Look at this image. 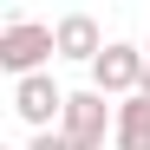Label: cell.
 Wrapping results in <instances>:
<instances>
[{"mask_svg": "<svg viewBox=\"0 0 150 150\" xmlns=\"http://www.w3.org/2000/svg\"><path fill=\"white\" fill-rule=\"evenodd\" d=\"M46 59H59V33L46 20H7L0 26V72L33 79V72H46Z\"/></svg>", "mask_w": 150, "mask_h": 150, "instance_id": "cell-1", "label": "cell"}, {"mask_svg": "<svg viewBox=\"0 0 150 150\" xmlns=\"http://www.w3.org/2000/svg\"><path fill=\"white\" fill-rule=\"evenodd\" d=\"M59 137L72 150H105V137H117V105H105V91H72L65 117H59Z\"/></svg>", "mask_w": 150, "mask_h": 150, "instance_id": "cell-2", "label": "cell"}, {"mask_svg": "<svg viewBox=\"0 0 150 150\" xmlns=\"http://www.w3.org/2000/svg\"><path fill=\"white\" fill-rule=\"evenodd\" d=\"M144 46H131V39H111L105 52H98V65H91V91H105V98H137L144 91Z\"/></svg>", "mask_w": 150, "mask_h": 150, "instance_id": "cell-3", "label": "cell"}, {"mask_svg": "<svg viewBox=\"0 0 150 150\" xmlns=\"http://www.w3.org/2000/svg\"><path fill=\"white\" fill-rule=\"evenodd\" d=\"M65 98H72V91H59V85H52V72L13 79V111H20V124H33V131H59Z\"/></svg>", "mask_w": 150, "mask_h": 150, "instance_id": "cell-4", "label": "cell"}, {"mask_svg": "<svg viewBox=\"0 0 150 150\" xmlns=\"http://www.w3.org/2000/svg\"><path fill=\"white\" fill-rule=\"evenodd\" d=\"M52 33H59V59H79V65H98V52H105V33H98V20L91 13H65L52 20Z\"/></svg>", "mask_w": 150, "mask_h": 150, "instance_id": "cell-5", "label": "cell"}, {"mask_svg": "<svg viewBox=\"0 0 150 150\" xmlns=\"http://www.w3.org/2000/svg\"><path fill=\"white\" fill-rule=\"evenodd\" d=\"M111 144H117V150H150V98H144V91L117 105V137H111Z\"/></svg>", "mask_w": 150, "mask_h": 150, "instance_id": "cell-6", "label": "cell"}, {"mask_svg": "<svg viewBox=\"0 0 150 150\" xmlns=\"http://www.w3.org/2000/svg\"><path fill=\"white\" fill-rule=\"evenodd\" d=\"M26 150H72V144H65L59 131H33V144H26Z\"/></svg>", "mask_w": 150, "mask_h": 150, "instance_id": "cell-7", "label": "cell"}, {"mask_svg": "<svg viewBox=\"0 0 150 150\" xmlns=\"http://www.w3.org/2000/svg\"><path fill=\"white\" fill-rule=\"evenodd\" d=\"M144 59H150V46H144ZM144 98H150V65H144Z\"/></svg>", "mask_w": 150, "mask_h": 150, "instance_id": "cell-8", "label": "cell"}]
</instances>
